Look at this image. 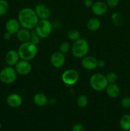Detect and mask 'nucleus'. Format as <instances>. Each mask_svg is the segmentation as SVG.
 I'll return each mask as SVG.
<instances>
[{"label": "nucleus", "instance_id": "1", "mask_svg": "<svg viewBox=\"0 0 130 131\" xmlns=\"http://www.w3.org/2000/svg\"><path fill=\"white\" fill-rule=\"evenodd\" d=\"M18 20L22 28L28 29L35 28L39 18L37 16L34 9L31 8H24L18 14Z\"/></svg>", "mask_w": 130, "mask_h": 131}, {"label": "nucleus", "instance_id": "2", "mask_svg": "<svg viewBox=\"0 0 130 131\" xmlns=\"http://www.w3.org/2000/svg\"><path fill=\"white\" fill-rule=\"evenodd\" d=\"M17 51L20 60L30 61L36 57L38 53V48L36 45L29 41L22 43Z\"/></svg>", "mask_w": 130, "mask_h": 131}, {"label": "nucleus", "instance_id": "3", "mask_svg": "<svg viewBox=\"0 0 130 131\" xmlns=\"http://www.w3.org/2000/svg\"><path fill=\"white\" fill-rule=\"evenodd\" d=\"M89 50V46L86 40L79 38L75 41L71 47V54L76 58H82L87 54Z\"/></svg>", "mask_w": 130, "mask_h": 131}, {"label": "nucleus", "instance_id": "4", "mask_svg": "<svg viewBox=\"0 0 130 131\" xmlns=\"http://www.w3.org/2000/svg\"><path fill=\"white\" fill-rule=\"evenodd\" d=\"M89 83L90 87L97 92L105 90L108 84L105 75L99 73L93 74L89 80Z\"/></svg>", "mask_w": 130, "mask_h": 131}, {"label": "nucleus", "instance_id": "5", "mask_svg": "<svg viewBox=\"0 0 130 131\" xmlns=\"http://www.w3.org/2000/svg\"><path fill=\"white\" fill-rule=\"evenodd\" d=\"M52 26L48 19H40L35 27V31L41 38H46L52 32Z\"/></svg>", "mask_w": 130, "mask_h": 131}, {"label": "nucleus", "instance_id": "6", "mask_svg": "<svg viewBox=\"0 0 130 131\" xmlns=\"http://www.w3.org/2000/svg\"><path fill=\"white\" fill-rule=\"evenodd\" d=\"M17 73L12 67L8 66L0 72V81L5 84H11L15 81Z\"/></svg>", "mask_w": 130, "mask_h": 131}, {"label": "nucleus", "instance_id": "7", "mask_svg": "<svg viewBox=\"0 0 130 131\" xmlns=\"http://www.w3.org/2000/svg\"><path fill=\"white\" fill-rule=\"evenodd\" d=\"M79 78V72L74 69H68L64 72L61 75V80L67 86H72L76 84Z\"/></svg>", "mask_w": 130, "mask_h": 131}, {"label": "nucleus", "instance_id": "8", "mask_svg": "<svg viewBox=\"0 0 130 131\" xmlns=\"http://www.w3.org/2000/svg\"><path fill=\"white\" fill-rule=\"evenodd\" d=\"M15 69L17 74L20 75H26L31 72L32 67L29 61L20 60L15 65Z\"/></svg>", "mask_w": 130, "mask_h": 131}, {"label": "nucleus", "instance_id": "9", "mask_svg": "<svg viewBox=\"0 0 130 131\" xmlns=\"http://www.w3.org/2000/svg\"><path fill=\"white\" fill-rule=\"evenodd\" d=\"M37 16L40 19H48L51 16V11L47 5L43 3L37 4L34 8Z\"/></svg>", "mask_w": 130, "mask_h": 131}, {"label": "nucleus", "instance_id": "10", "mask_svg": "<svg viewBox=\"0 0 130 131\" xmlns=\"http://www.w3.org/2000/svg\"><path fill=\"white\" fill-rule=\"evenodd\" d=\"M81 65L85 70H94L98 67V60L94 56L86 55L82 59Z\"/></svg>", "mask_w": 130, "mask_h": 131}, {"label": "nucleus", "instance_id": "11", "mask_svg": "<svg viewBox=\"0 0 130 131\" xmlns=\"http://www.w3.org/2000/svg\"><path fill=\"white\" fill-rule=\"evenodd\" d=\"M50 63L55 68H61L65 63V56L60 51L54 52L50 57Z\"/></svg>", "mask_w": 130, "mask_h": 131}, {"label": "nucleus", "instance_id": "12", "mask_svg": "<svg viewBox=\"0 0 130 131\" xmlns=\"http://www.w3.org/2000/svg\"><path fill=\"white\" fill-rule=\"evenodd\" d=\"M6 103L12 108L19 107L22 104V98L20 95L17 93H11L8 95L6 97Z\"/></svg>", "mask_w": 130, "mask_h": 131}, {"label": "nucleus", "instance_id": "13", "mask_svg": "<svg viewBox=\"0 0 130 131\" xmlns=\"http://www.w3.org/2000/svg\"><path fill=\"white\" fill-rule=\"evenodd\" d=\"M91 9L93 14H95L96 15L102 16L108 11V6L105 3L99 1L94 3Z\"/></svg>", "mask_w": 130, "mask_h": 131}, {"label": "nucleus", "instance_id": "14", "mask_svg": "<svg viewBox=\"0 0 130 131\" xmlns=\"http://www.w3.org/2000/svg\"><path fill=\"white\" fill-rule=\"evenodd\" d=\"M19 60H20V57H19V53H18V51L15 50H10L6 54L5 61L8 66H15Z\"/></svg>", "mask_w": 130, "mask_h": 131}, {"label": "nucleus", "instance_id": "15", "mask_svg": "<svg viewBox=\"0 0 130 131\" xmlns=\"http://www.w3.org/2000/svg\"><path fill=\"white\" fill-rule=\"evenodd\" d=\"M20 23L18 19H10L6 22L5 24V28L6 31L11 35L16 34L18 31L20 29Z\"/></svg>", "mask_w": 130, "mask_h": 131}, {"label": "nucleus", "instance_id": "16", "mask_svg": "<svg viewBox=\"0 0 130 131\" xmlns=\"http://www.w3.org/2000/svg\"><path fill=\"white\" fill-rule=\"evenodd\" d=\"M105 90L108 96L110 98H117L121 94V89L115 83L108 84Z\"/></svg>", "mask_w": 130, "mask_h": 131}, {"label": "nucleus", "instance_id": "17", "mask_svg": "<svg viewBox=\"0 0 130 131\" xmlns=\"http://www.w3.org/2000/svg\"><path fill=\"white\" fill-rule=\"evenodd\" d=\"M16 35L18 40L20 41L22 43L29 42L31 40V32L29 31V29L24 28L19 29Z\"/></svg>", "mask_w": 130, "mask_h": 131}, {"label": "nucleus", "instance_id": "18", "mask_svg": "<svg viewBox=\"0 0 130 131\" xmlns=\"http://www.w3.org/2000/svg\"><path fill=\"white\" fill-rule=\"evenodd\" d=\"M33 102L34 104L39 107H43L46 106L48 102V99L47 96L42 93H38L33 97Z\"/></svg>", "mask_w": 130, "mask_h": 131}, {"label": "nucleus", "instance_id": "19", "mask_svg": "<svg viewBox=\"0 0 130 131\" xmlns=\"http://www.w3.org/2000/svg\"><path fill=\"white\" fill-rule=\"evenodd\" d=\"M86 26L89 30L91 31H96L100 28L101 22L97 18L93 17L88 20Z\"/></svg>", "mask_w": 130, "mask_h": 131}, {"label": "nucleus", "instance_id": "20", "mask_svg": "<svg viewBox=\"0 0 130 131\" xmlns=\"http://www.w3.org/2000/svg\"><path fill=\"white\" fill-rule=\"evenodd\" d=\"M119 125L121 129L124 131L130 130V115L125 114L121 116L119 120Z\"/></svg>", "mask_w": 130, "mask_h": 131}, {"label": "nucleus", "instance_id": "21", "mask_svg": "<svg viewBox=\"0 0 130 131\" xmlns=\"http://www.w3.org/2000/svg\"><path fill=\"white\" fill-rule=\"evenodd\" d=\"M112 22L113 24L116 26H121L124 23V18L121 13L119 12H114L112 14L111 16Z\"/></svg>", "mask_w": 130, "mask_h": 131}, {"label": "nucleus", "instance_id": "22", "mask_svg": "<svg viewBox=\"0 0 130 131\" xmlns=\"http://www.w3.org/2000/svg\"><path fill=\"white\" fill-rule=\"evenodd\" d=\"M67 37L69 40L71 41L77 40L79 38H80V33L77 29H71L68 31L67 33Z\"/></svg>", "mask_w": 130, "mask_h": 131}, {"label": "nucleus", "instance_id": "23", "mask_svg": "<svg viewBox=\"0 0 130 131\" xmlns=\"http://www.w3.org/2000/svg\"><path fill=\"white\" fill-rule=\"evenodd\" d=\"M89 102V99L85 95H80L76 100L78 106L80 108H84L86 107Z\"/></svg>", "mask_w": 130, "mask_h": 131}, {"label": "nucleus", "instance_id": "24", "mask_svg": "<svg viewBox=\"0 0 130 131\" xmlns=\"http://www.w3.org/2000/svg\"><path fill=\"white\" fill-rule=\"evenodd\" d=\"M9 10V4L6 0H0V16H3Z\"/></svg>", "mask_w": 130, "mask_h": 131}, {"label": "nucleus", "instance_id": "25", "mask_svg": "<svg viewBox=\"0 0 130 131\" xmlns=\"http://www.w3.org/2000/svg\"><path fill=\"white\" fill-rule=\"evenodd\" d=\"M106 79L108 84H113V83H115L118 80V75L116 73L111 72L106 75Z\"/></svg>", "mask_w": 130, "mask_h": 131}, {"label": "nucleus", "instance_id": "26", "mask_svg": "<svg viewBox=\"0 0 130 131\" xmlns=\"http://www.w3.org/2000/svg\"><path fill=\"white\" fill-rule=\"evenodd\" d=\"M71 46L70 43L68 42H63L61 43L59 46V51L62 53L64 54L68 53L71 50Z\"/></svg>", "mask_w": 130, "mask_h": 131}, {"label": "nucleus", "instance_id": "27", "mask_svg": "<svg viewBox=\"0 0 130 131\" xmlns=\"http://www.w3.org/2000/svg\"><path fill=\"white\" fill-rule=\"evenodd\" d=\"M31 37L30 42L34 43V45H38L40 42V37L37 35L35 30H34V31L31 32Z\"/></svg>", "mask_w": 130, "mask_h": 131}, {"label": "nucleus", "instance_id": "28", "mask_svg": "<svg viewBox=\"0 0 130 131\" xmlns=\"http://www.w3.org/2000/svg\"><path fill=\"white\" fill-rule=\"evenodd\" d=\"M121 104L124 108L130 109V97H126L121 99Z\"/></svg>", "mask_w": 130, "mask_h": 131}, {"label": "nucleus", "instance_id": "29", "mask_svg": "<svg viewBox=\"0 0 130 131\" xmlns=\"http://www.w3.org/2000/svg\"><path fill=\"white\" fill-rule=\"evenodd\" d=\"M119 2L120 0H107V5L108 7L114 8L118 6Z\"/></svg>", "mask_w": 130, "mask_h": 131}, {"label": "nucleus", "instance_id": "30", "mask_svg": "<svg viewBox=\"0 0 130 131\" xmlns=\"http://www.w3.org/2000/svg\"><path fill=\"white\" fill-rule=\"evenodd\" d=\"M71 131H85V128L82 124H76L72 127Z\"/></svg>", "mask_w": 130, "mask_h": 131}, {"label": "nucleus", "instance_id": "31", "mask_svg": "<svg viewBox=\"0 0 130 131\" xmlns=\"http://www.w3.org/2000/svg\"><path fill=\"white\" fill-rule=\"evenodd\" d=\"M94 4V1L93 0H84V5L87 8H91Z\"/></svg>", "mask_w": 130, "mask_h": 131}, {"label": "nucleus", "instance_id": "32", "mask_svg": "<svg viewBox=\"0 0 130 131\" xmlns=\"http://www.w3.org/2000/svg\"><path fill=\"white\" fill-rule=\"evenodd\" d=\"M105 65V61L103 60H98V67L103 68Z\"/></svg>", "mask_w": 130, "mask_h": 131}, {"label": "nucleus", "instance_id": "33", "mask_svg": "<svg viewBox=\"0 0 130 131\" xmlns=\"http://www.w3.org/2000/svg\"><path fill=\"white\" fill-rule=\"evenodd\" d=\"M11 35L7 31H6L3 35L4 39L6 40H10V38H11Z\"/></svg>", "mask_w": 130, "mask_h": 131}, {"label": "nucleus", "instance_id": "34", "mask_svg": "<svg viewBox=\"0 0 130 131\" xmlns=\"http://www.w3.org/2000/svg\"><path fill=\"white\" fill-rule=\"evenodd\" d=\"M1 122H0V130H1Z\"/></svg>", "mask_w": 130, "mask_h": 131}, {"label": "nucleus", "instance_id": "35", "mask_svg": "<svg viewBox=\"0 0 130 131\" xmlns=\"http://www.w3.org/2000/svg\"><path fill=\"white\" fill-rule=\"evenodd\" d=\"M129 131H130V130H129Z\"/></svg>", "mask_w": 130, "mask_h": 131}]
</instances>
